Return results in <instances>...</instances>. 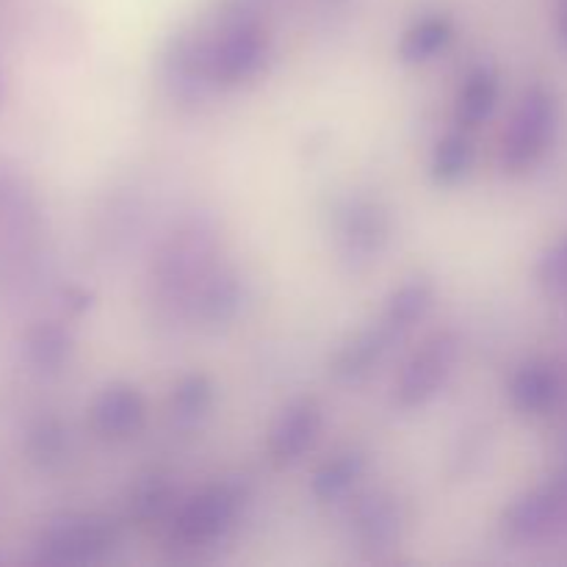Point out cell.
I'll return each mask as SVG.
<instances>
[{"label":"cell","mask_w":567,"mask_h":567,"mask_svg":"<svg viewBox=\"0 0 567 567\" xmlns=\"http://www.w3.org/2000/svg\"><path fill=\"white\" fill-rule=\"evenodd\" d=\"M365 471V457L360 452H343L327 460L319 471L313 474L310 491L319 502H338L347 496Z\"/></svg>","instance_id":"e0dca14e"},{"label":"cell","mask_w":567,"mask_h":567,"mask_svg":"<svg viewBox=\"0 0 567 567\" xmlns=\"http://www.w3.org/2000/svg\"><path fill=\"white\" fill-rule=\"evenodd\" d=\"M460 358V343L452 332L432 336L404 365L396 382V404L404 410L424 408L443 391Z\"/></svg>","instance_id":"277c9868"},{"label":"cell","mask_w":567,"mask_h":567,"mask_svg":"<svg viewBox=\"0 0 567 567\" xmlns=\"http://www.w3.org/2000/svg\"><path fill=\"white\" fill-rule=\"evenodd\" d=\"M537 280L554 297H565L567 293V238L557 241L543 252L540 264H537Z\"/></svg>","instance_id":"cb8c5ba5"},{"label":"cell","mask_w":567,"mask_h":567,"mask_svg":"<svg viewBox=\"0 0 567 567\" xmlns=\"http://www.w3.org/2000/svg\"><path fill=\"white\" fill-rule=\"evenodd\" d=\"M241 509V493L233 485H214L194 496L186 507L177 513L172 524V537L181 546H205L216 537L225 535Z\"/></svg>","instance_id":"5b68a950"},{"label":"cell","mask_w":567,"mask_h":567,"mask_svg":"<svg viewBox=\"0 0 567 567\" xmlns=\"http://www.w3.org/2000/svg\"><path fill=\"white\" fill-rule=\"evenodd\" d=\"M352 532L365 554H382L399 540L402 532V507L391 496H369L354 507Z\"/></svg>","instance_id":"8fae6325"},{"label":"cell","mask_w":567,"mask_h":567,"mask_svg":"<svg viewBox=\"0 0 567 567\" xmlns=\"http://www.w3.org/2000/svg\"><path fill=\"white\" fill-rule=\"evenodd\" d=\"M432 297H435V291H432L430 282L415 277V280L404 282V286H399L396 291L391 293L382 321H385L396 336H402V332H408L410 327L419 324V321L424 319L426 310L432 308Z\"/></svg>","instance_id":"ac0fdd59"},{"label":"cell","mask_w":567,"mask_h":567,"mask_svg":"<svg viewBox=\"0 0 567 567\" xmlns=\"http://www.w3.org/2000/svg\"><path fill=\"white\" fill-rule=\"evenodd\" d=\"M120 546L114 520L100 515H70L44 526L33 543V559L44 565L100 563Z\"/></svg>","instance_id":"7a4b0ae2"},{"label":"cell","mask_w":567,"mask_h":567,"mask_svg":"<svg viewBox=\"0 0 567 567\" xmlns=\"http://www.w3.org/2000/svg\"><path fill=\"white\" fill-rule=\"evenodd\" d=\"M241 305V282L233 271H216V275L205 277L197 293V316L205 324H225L238 313Z\"/></svg>","instance_id":"2e32d148"},{"label":"cell","mask_w":567,"mask_h":567,"mask_svg":"<svg viewBox=\"0 0 567 567\" xmlns=\"http://www.w3.org/2000/svg\"><path fill=\"white\" fill-rule=\"evenodd\" d=\"M388 241V214L380 203L352 199L338 219V249L352 269L377 260Z\"/></svg>","instance_id":"52a82bcc"},{"label":"cell","mask_w":567,"mask_h":567,"mask_svg":"<svg viewBox=\"0 0 567 567\" xmlns=\"http://www.w3.org/2000/svg\"><path fill=\"white\" fill-rule=\"evenodd\" d=\"M25 454L37 468H53L66 454V426L59 419L33 421L25 435Z\"/></svg>","instance_id":"ffe728a7"},{"label":"cell","mask_w":567,"mask_h":567,"mask_svg":"<svg viewBox=\"0 0 567 567\" xmlns=\"http://www.w3.org/2000/svg\"><path fill=\"white\" fill-rule=\"evenodd\" d=\"M567 526V471L515 498L502 515V535L509 543H540Z\"/></svg>","instance_id":"3957f363"},{"label":"cell","mask_w":567,"mask_h":567,"mask_svg":"<svg viewBox=\"0 0 567 567\" xmlns=\"http://www.w3.org/2000/svg\"><path fill=\"white\" fill-rule=\"evenodd\" d=\"M557 33L567 50V0H557Z\"/></svg>","instance_id":"d4e9b609"},{"label":"cell","mask_w":567,"mask_h":567,"mask_svg":"<svg viewBox=\"0 0 567 567\" xmlns=\"http://www.w3.org/2000/svg\"><path fill=\"white\" fill-rule=\"evenodd\" d=\"M565 396V380L557 365L546 360H529L509 380V402L524 415H546L559 408Z\"/></svg>","instance_id":"ba28073f"},{"label":"cell","mask_w":567,"mask_h":567,"mask_svg":"<svg viewBox=\"0 0 567 567\" xmlns=\"http://www.w3.org/2000/svg\"><path fill=\"white\" fill-rule=\"evenodd\" d=\"M393 338H399L385 321H380L377 327H369V330L358 332L341 352L332 360V374L341 382H358L363 380L365 374H371L377 363L382 360V354L388 352Z\"/></svg>","instance_id":"4fadbf2b"},{"label":"cell","mask_w":567,"mask_h":567,"mask_svg":"<svg viewBox=\"0 0 567 567\" xmlns=\"http://www.w3.org/2000/svg\"><path fill=\"white\" fill-rule=\"evenodd\" d=\"M169 498H172V487L161 480H150L133 493V515H136L142 524H150V520L164 518V513L169 509Z\"/></svg>","instance_id":"603a6c76"},{"label":"cell","mask_w":567,"mask_h":567,"mask_svg":"<svg viewBox=\"0 0 567 567\" xmlns=\"http://www.w3.org/2000/svg\"><path fill=\"white\" fill-rule=\"evenodd\" d=\"M210 402H214V388H210L208 377L203 374H192L186 380H181L172 391L169 399V410L172 419L177 421H197L208 413Z\"/></svg>","instance_id":"7402d4cb"},{"label":"cell","mask_w":567,"mask_h":567,"mask_svg":"<svg viewBox=\"0 0 567 567\" xmlns=\"http://www.w3.org/2000/svg\"><path fill=\"white\" fill-rule=\"evenodd\" d=\"M474 164V147L465 133H449L437 142L432 155V175L437 183H457L468 175Z\"/></svg>","instance_id":"44dd1931"},{"label":"cell","mask_w":567,"mask_h":567,"mask_svg":"<svg viewBox=\"0 0 567 567\" xmlns=\"http://www.w3.org/2000/svg\"><path fill=\"white\" fill-rule=\"evenodd\" d=\"M144 399L133 385H109L92 404V426L109 441H122L142 430Z\"/></svg>","instance_id":"30bf717a"},{"label":"cell","mask_w":567,"mask_h":567,"mask_svg":"<svg viewBox=\"0 0 567 567\" xmlns=\"http://www.w3.org/2000/svg\"><path fill=\"white\" fill-rule=\"evenodd\" d=\"M559 131L557 94L546 86L526 89L502 142V166L513 175L532 169L551 150Z\"/></svg>","instance_id":"6da1fadb"},{"label":"cell","mask_w":567,"mask_h":567,"mask_svg":"<svg viewBox=\"0 0 567 567\" xmlns=\"http://www.w3.org/2000/svg\"><path fill=\"white\" fill-rule=\"evenodd\" d=\"M25 358L42 374H55L72 358V336L59 321H39L25 336Z\"/></svg>","instance_id":"9a60e30c"},{"label":"cell","mask_w":567,"mask_h":567,"mask_svg":"<svg viewBox=\"0 0 567 567\" xmlns=\"http://www.w3.org/2000/svg\"><path fill=\"white\" fill-rule=\"evenodd\" d=\"M205 255H208V247H205L203 233H181L161 255L158 282L166 291H183L192 286L194 275L205 280V260H208Z\"/></svg>","instance_id":"7c38bea8"},{"label":"cell","mask_w":567,"mask_h":567,"mask_svg":"<svg viewBox=\"0 0 567 567\" xmlns=\"http://www.w3.org/2000/svg\"><path fill=\"white\" fill-rule=\"evenodd\" d=\"M0 97H3V78H0Z\"/></svg>","instance_id":"484cf974"},{"label":"cell","mask_w":567,"mask_h":567,"mask_svg":"<svg viewBox=\"0 0 567 567\" xmlns=\"http://www.w3.org/2000/svg\"><path fill=\"white\" fill-rule=\"evenodd\" d=\"M269 59V37L255 22L227 28L219 42L210 44V78L221 86H238L264 70Z\"/></svg>","instance_id":"8992f818"},{"label":"cell","mask_w":567,"mask_h":567,"mask_svg":"<svg viewBox=\"0 0 567 567\" xmlns=\"http://www.w3.org/2000/svg\"><path fill=\"white\" fill-rule=\"evenodd\" d=\"M452 39V22L446 17H426V20L415 22L408 33H404L402 44H399V59L404 64H421L430 61L432 55L441 53Z\"/></svg>","instance_id":"d6986e66"},{"label":"cell","mask_w":567,"mask_h":567,"mask_svg":"<svg viewBox=\"0 0 567 567\" xmlns=\"http://www.w3.org/2000/svg\"><path fill=\"white\" fill-rule=\"evenodd\" d=\"M498 103V72L493 66H476L468 78H465L463 89L457 94V125L471 131L480 127L482 122L491 120L493 109Z\"/></svg>","instance_id":"5bb4252c"},{"label":"cell","mask_w":567,"mask_h":567,"mask_svg":"<svg viewBox=\"0 0 567 567\" xmlns=\"http://www.w3.org/2000/svg\"><path fill=\"white\" fill-rule=\"evenodd\" d=\"M319 432L321 408L313 399H299V402L288 404L286 413L277 419L275 430H271V457L280 465L293 463L313 446Z\"/></svg>","instance_id":"9c48e42d"}]
</instances>
